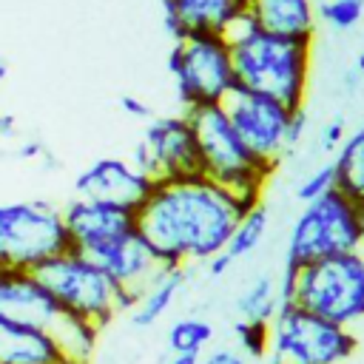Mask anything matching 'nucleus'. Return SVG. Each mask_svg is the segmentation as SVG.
I'll list each match as a JSON object with an SVG mask.
<instances>
[{
  "label": "nucleus",
  "mask_w": 364,
  "mask_h": 364,
  "mask_svg": "<svg viewBox=\"0 0 364 364\" xmlns=\"http://www.w3.org/2000/svg\"><path fill=\"white\" fill-rule=\"evenodd\" d=\"M245 210L228 188L199 173L154 182L134 216L136 233L165 267H191L225 250Z\"/></svg>",
  "instance_id": "nucleus-1"
},
{
  "label": "nucleus",
  "mask_w": 364,
  "mask_h": 364,
  "mask_svg": "<svg viewBox=\"0 0 364 364\" xmlns=\"http://www.w3.org/2000/svg\"><path fill=\"white\" fill-rule=\"evenodd\" d=\"M313 40H293L253 28L230 46L236 85L264 94L284 108H301L310 85Z\"/></svg>",
  "instance_id": "nucleus-2"
},
{
  "label": "nucleus",
  "mask_w": 364,
  "mask_h": 364,
  "mask_svg": "<svg viewBox=\"0 0 364 364\" xmlns=\"http://www.w3.org/2000/svg\"><path fill=\"white\" fill-rule=\"evenodd\" d=\"M191 122L199 148L202 176L228 188L247 210L262 202V191L270 179V168H264L245 148L239 134L233 131L222 102L219 105H196L182 111Z\"/></svg>",
  "instance_id": "nucleus-3"
},
{
  "label": "nucleus",
  "mask_w": 364,
  "mask_h": 364,
  "mask_svg": "<svg viewBox=\"0 0 364 364\" xmlns=\"http://www.w3.org/2000/svg\"><path fill=\"white\" fill-rule=\"evenodd\" d=\"M31 273L63 313L82 318L97 330H102L114 316L134 310V299L125 296L97 262L71 247L46 259Z\"/></svg>",
  "instance_id": "nucleus-4"
},
{
  "label": "nucleus",
  "mask_w": 364,
  "mask_h": 364,
  "mask_svg": "<svg viewBox=\"0 0 364 364\" xmlns=\"http://www.w3.org/2000/svg\"><path fill=\"white\" fill-rule=\"evenodd\" d=\"M293 304L350 327L364 318V256L358 250L293 267Z\"/></svg>",
  "instance_id": "nucleus-5"
},
{
  "label": "nucleus",
  "mask_w": 364,
  "mask_h": 364,
  "mask_svg": "<svg viewBox=\"0 0 364 364\" xmlns=\"http://www.w3.org/2000/svg\"><path fill=\"white\" fill-rule=\"evenodd\" d=\"M358 247H361L358 205H353L347 196H341L333 188L330 193L301 205L287 233L284 264L301 267V264L350 253Z\"/></svg>",
  "instance_id": "nucleus-6"
},
{
  "label": "nucleus",
  "mask_w": 364,
  "mask_h": 364,
  "mask_svg": "<svg viewBox=\"0 0 364 364\" xmlns=\"http://www.w3.org/2000/svg\"><path fill=\"white\" fill-rule=\"evenodd\" d=\"M63 250H68L63 208L48 199L0 202V264L6 270H34Z\"/></svg>",
  "instance_id": "nucleus-7"
},
{
  "label": "nucleus",
  "mask_w": 364,
  "mask_h": 364,
  "mask_svg": "<svg viewBox=\"0 0 364 364\" xmlns=\"http://www.w3.org/2000/svg\"><path fill=\"white\" fill-rule=\"evenodd\" d=\"M165 65L173 77L182 111L196 105H219L236 88L230 46L222 34H188L173 40Z\"/></svg>",
  "instance_id": "nucleus-8"
},
{
  "label": "nucleus",
  "mask_w": 364,
  "mask_h": 364,
  "mask_svg": "<svg viewBox=\"0 0 364 364\" xmlns=\"http://www.w3.org/2000/svg\"><path fill=\"white\" fill-rule=\"evenodd\" d=\"M267 327V355L273 358V364H341L358 347L350 327L333 324L293 301L279 304Z\"/></svg>",
  "instance_id": "nucleus-9"
},
{
  "label": "nucleus",
  "mask_w": 364,
  "mask_h": 364,
  "mask_svg": "<svg viewBox=\"0 0 364 364\" xmlns=\"http://www.w3.org/2000/svg\"><path fill=\"white\" fill-rule=\"evenodd\" d=\"M222 108H225L233 131L245 142V148L253 154V159H259L264 168L276 171L282 165V159L287 156L290 108H284L282 102H276L264 94H256V91L239 88V85L222 100Z\"/></svg>",
  "instance_id": "nucleus-10"
},
{
  "label": "nucleus",
  "mask_w": 364,
  "mask_h": 364,
  "mask_svg": "<svg viewBox=\"0 0 364 364\" xmlns=\"http://www.w3.org/2000/svg\"><path fill=\"white\" fill-rule=\"evenodd\" d=\"M131 165L151 182L199 176V148L185 114L148 119L142 139L134 145Z\"/></svg>",
  "instance_id": "nucleus-11"
},
{
  "label": "nucleus",
  "mask_w": 364,
  "mask_h": 364,
  "mask_svg": "<svg viewBox=\"0 0 364 364\" xmlns=\"http://www.w3.org/2000/svg\"><path fill=\"white\" fill-rule=\"evenodd\" d=\"M63 225H65L68 247L82 256H94L97 250L136 230V216L134 210H125L117 205L74 196L63 208Z\"/></svg>",
  "instance_id": "nucleus-12"
},
{
  "label": "nucleus",
  "mask_w": 364,
  "mask_h": 364,
  "mask_svg": "<svg viewBox=\"0 0 364 364\" xmlns=\"http://www.w3.org/2000/svg\"><path fill=\"white\" fill-rule=\"evenodd\" d=\"M151 188L154 182L145 173H139L131 165V159H119V156L94 159L88 168H82L74 176V193L80 199H94L125 210H136L151 193Z\"/></svg>",
  "instance_id": "nucleus-13"
},
{
  "label": "nucleus",
  "mask_w": 364,
  "mask_h": 364,
  "mask_svg": "<svg viewBox=\"0 0 364 364\" xmlns=\"http://www.w3.org/2000/svg\"><path fill=\"white\" fill-rule=\"evenodd\" d=\"M91 262H97L111 279L114 284L134 299V304L139 301V296L151 287V282L165 270V264L156 259V253L148 247V242L131 230L122 239L111 242L108 247L97 250L94 256H88Z\"/></svg>",
  "instance_id": "nucleus-14"
},
{
  "label": "nucleus",
  "mask_w": 364,
  "mask_h": 364,
  "mask_svg": "<svg viewBox=\"0 0 364 364\" xmlns=\"http://www.w3.org/2000/svg\"><path fill=\"white\" fill-rule=\"evenodd\" d=\"M0 316L51 330L63 310L34 279L31 270H3L0 276Z\"/></svg>",
  "instance_id": "nucleus-15"
},
{
  "label": "nucleus",
  "mask_w": 364,
  "mask_h": 364,
  "mask_svg": "<svg viewBox=\"0 0 364 364\" xmlns=\"http://www.w3.org/2000/svg\"><path fill=\"white\" fill-rule=\"evenodd\" d=\"M245 11V0H162V26L171 40L188 34H222Z\"/></svg>",
  "instance_id": "nucleus-16"
},
{
  "label": "nucleus",
  "mask_w": 364,
  "mask_h": 364,
  "mask_svg": "<svg viewBox=\"0 0 364 364\" xmlns=\"http://www.w3.org/2000/svg\"><path fill=\"white\" fill-rule=\"evenodd\" d=\"M250 20L279 37L313 40L316 34V0H245Z\"/></svg>",
  "instance_id": "nucleus-17"
},
{
  "label": "nucleus",
  "mask_w": 364,
  "mask_h": 364,
  "mask_svg": "<svg viewBox=\"0 0 364 364\" xmlns=\"http://www.w3.org/2000/svg\"><path fill=\"white\" fill-rule=\"evenodd\" d=\"M48 330L0 316V364H63Z\"/></svg>",
  "instance_id": "nucleus-18"
},
{
  "label": "nucleus",
  "mask_w": 364,
  "mask_h": 364,
  "mask_svg": "<svg viewBox=\"0 0 364 364\" xmlns=\"http://www.w3.org/2000/svg\"><path fill=\"white\" fill-rule=\"evenodd\" d=\"M185 273H188V267H165L151 282V287L139 296V301L134 304L131 324L134 327H151V324H156L171 310L173 299L179 296V290L185 284Z\"/></svg>",
  "instance_id": "nucleus-19"
},
{
  "label": "nucleus",
  "mask_w": 364,
  "mask_h": 364,
  "mask_svg": "<svg viewBox=\"0 0 364 364\" xmlns=\"http://www.w3.org/2000/svg\"><path fill=\"white\" fill-rule=\"evenodd\" d=\"M336 168V191L347 196L353 205H364V131L347 134V139L333 154Z\"/></svg>",
  "instance_id": "nucleus-20"
},
{
  "label": "nucleus",
  "mask_w": 364,
  "mask_h": 364,
  "mask_svg": "<svg viewBox=\"0 0 364 364\" xmlns=\"http://www.w3.org/2000/svg\"><path fill=\"white\" fill-rule=\"evenodd\" d=\"M279 290H276V279L270 273H259L236 299V313L245 321H264L270 324V318L279 310Z\"/></svg>",
  "instance_id": "nucleus-21"
},
{
  "label": "nucleus",
  "mask_w": 364,
  "mask_h": 364,
  "mask_svg": "<svg viewBox=\"0 0 364 364\" xmlns=\"http://www.w3.org/2000/svg\"><path fill=\"white\" fill-rule=\"evenodd\" d=\"M267 225H270V210H267V205H264V202L253 205L250 210H245V213L239 216V222H236V228H233V233H230V239H228V245H225V253H228L233 262L250 256V253L262 245V239H264V233H267Z\"/></svg>",
  "instance_id": "nucleus-22"
},
{
  "label": "nucleus",
  "mask_w": 364,
  "mask_h": 364,
  "mask_svg": "<svg viewBox=\"0 0 364 364\" xmlns=\"http://www.w3.org/2000/svg\"><path fill=\"white\" fill-rule=\"evenodd\" d=\"M213 338V327L205 318L185 316L171 324L168 330V347L173 353H202Z\"/></svg>",
  "instance_id": "nucleus-23"
},
{
  "label": "nucleus",
  "mask_w": 364,
  "mask_h": 364,
  "mask_svg": "<svg viewBox=\"0 0 364 364\" xmlns=\"http://www.w3.org/2000/svg\"><path fill=\"white\" fill-rule=\"evenodd\" d=\"M316 20L333 31H350L364 20V0H316Z\"/></svg>",
  "instance_id": "nucleus-24"
},
{
  "label": "nucleus",
  "mask_w": 364,
  "mask_h": 364,
  "mask_svg": "<svg viewBox=\"0 0 364 364\" xmlns=\"http://www.w3.org/2000/svg\"><path fill=\"white\" fill-rule=\"evenodd\" d=\"M233 330H236L242 355L264 358L270 353V327L264 321H245V318H239Z\"/></svg>",
  "instance_id": "nucleus-25"
},
{
  "label": "nucleus",
  "mask_w": 364,
  "mask_h": 364,
  "mask_svg": "<svg viewBox=\"0 0 364 364\" xmlns=\"http://www.w3.org/2000/svg\"><path fill=\"white\" fill-rule=\"evenodd\" d=\"M336 188V168H333V159L330 162H321L318 168H313L296 188V199L304 205V202H313L324 193H330Z\"/></svg>",
  "instance_id": "nucleus-26"
},
{
  "label": "nucleus",
  "mask_w": 364,
  "mask_h": 364,
  "mask_svg": "<svg viewBox=\"0 0 364 364\" xmlns=\"http://www.w3.org/2000/svg\"><path fill=\"white\" fill-rule=\"evenodd\" d=\"M347 139V122H344V117L341 114H336L333 119H327L324 125H321V134H318V148L324 151V154H336L338 151V145Z\"/></svg>",
  "instance_id": "nucleus-27"
},
{
  "label": "nucleus",
  "mask_w": 364,
  "mask_h": 364,
  "mask_svg": "<svg viewBox=\"0 0 364 364\" xmlns=\"http://www.w3.org/2000/svg\"><path fill=\"white\" fill-rule=\"evenodd\" d=\"M307 125H310L307 105L293 108V111H290V119H287V154L301 145V139H304V134H307Z\"/></svg>",
  "instance_id": "nucleus-28"
},
{
  "label": "nucleus",
  "mask_w": 364,
  "mask_h": 364,
  "mask_svg": "<svg viewBox=\"0 0 364 364\" xmlns=\"http://www.w3.org/2000/svg\"><path fill=\"white\" fill-rule=\"evenodd\" d=\"M119 108L128 114V117H134V119H154V111H151V105H145L139 97H134V94H122L119 97Z\"/></svg>",
  "instance_id": "nucleus-29"
},
{
  "label": "nucleus",
  "mask_w": 364,
  "mask_h": 364,
  "mask_svg": "<svg viewBox=\"0 0 364 364\" xmlns=\"http://www.w3.org/2000/svg\"><path fill=\"white\" fill-rule=\"evenodd\" d=\"M199 364H245V355H242V350L219 347V350L208 353V355H205V361H199Z\"/></svg>",
  "instance_id": "nucleus-30"
},
{
  "label": "nucleus",
  "mask_w": 364,
  "mask_h": 364,
  "mask_svg": "<svg viewBox=\"0 0 364 364\" xmlns=\"http://www.w3.org/2000/svg\"><path fill=\"white\" fill-rule=\"evenodd\" d=\"M230 264H233V259H230L225 250H219L216 256H210V259L205 262V270H208V276L219 279V276H225V273L230 270Z\"/></svg>",
  "instance_id": "nucleus-31"
},
{
  "label": "nucleus",
  "mask_w": 364,
  "mask_h": 364,
  "mask_svg": "<svg viewBox=\"0 0 364 364\" xmlns=\"http://www.w3.org/2000/svg\"><path fill=\"white\" fill-rule=\"evenodd\" d=\"M46 154V145L40 139H26L20 148H17V159H40Z\"/></svg>",
  "instance_id": "nucleus-32"
},
{
  "label": "nucleus",
  "mask_w": 364,
  "mask_h": 364,
  "mask_svg": "<svg viewBox=\"0 0 364 364\" xmlns=\"http://www.w3.org/2000/svg\"><path fill=\"white\" fill-rule=\"evenodd\" d=\"M361 80H364V74H361L355 65H353V68H347V71H344V77H341L344 91H347V94H355V91H358V85H361Z\"/></svg>",
  "instance_id": "nucleus-33"
},
{
  "label": "nucleus",
  "mask_w": 364,
  "mask_h": 364,
  "mask_svg": "<svg viewBox=\"0 0 364 364\" xmlns=\"http://www.w3.org/2000/svg\"><path fill=\"white\" fill-rule=\"evenodd\" d=\"M17 134V119L11 114H0V136H14Z\"/></svg>",
  "instance_id": "nucleus-34"
},
{
  "label": "nucleus",
  "mask_w": 364,
  "mask_h": 364,
  "mask_svg": "<svg viewBox=\"0 0 364 364\" xmlns=\"http://www.w3.org/2000/svg\"><path fill=\"white\" fill-rule=\"evenodd\" d=\"M168 364H199V353H173Z\"/></svg>",
  "instance_id": "nucleus-35"
},
{
  "label": "nucleus",
  "mask_w": 364,
  "mask_h": 364,
  "mask_svg": "<svg viewBox=\"0 0 364 364\" xmlns=\"http://www.w3.org/2000/svg\"><path fill=\"white\" fill-rule=\"evenodd\" d=\"M358 230H361V245H364V205L358 208Z\"/></svg>",
  "instance_id": "nucleus-36"
},
{
  "label": "nucleus",
  "mask_w": 364,
  "mask_h": 364,
  "mask_svg": "<svg viewBox=\"0 0 364 364\" xmlns=\"http://www.w3.org/2000/svg\"><path fill=\"white\" fill-rule=\"evenodd\" d=\"M6 77H9V63H6L3 57H0V82H3Z\"/></svg>",
  "instance_id": "nucleus-37"
},
{
  "label": "nucleus",
  "mask_w": 364,
  "mask_h": 364,
  "mask_svg": "<svg viewBox=\"0 0 364 364\" xmlns=\"http://www.w3.org/2000/svg\"><path fill=\"white\" fill-rule=\"evenodd\" d=\"M353 65H355V68L364 74V51H358V57H355V63H353Z\"/></svg>",
  "instance_id": "nucleus-38"
},
{
  "label": "nucleus",
  "mask_w": 364,
  "mask_h": 364,
  "mask_svg": "<svg viewBox=\"0 0 364 364\" xmlns=\"http://www.w3.org/2000/svg\"><path fill=\"white\" fill-rule=\"evenodd\" d=\"M3 270H6V267H3V264H0V276H3Z\"/></svg>",
  "instance_id": "nucleus-39"
},
{
  "label": "nucleus",
  "mask_w": 364,
  "mask_h": 364,
  "mask_svg": "<svg viewBox=\"0 0 364 364\" xmlns=\"http://www.w3.org/2000/svg\"><path fill=\"white\" fill-rule=\"evenodd\" d=\"M361 131H364V125H361Z\"/></svg>",
  "instance_id": "nucleus-40"
},
{
  "label": "nucleus",
  "mask_w": 364,
  "mask_h": 364,
  "mask_svg": "<svg viewBox=\"0 0 364 364\" xmlns=\"http://www.w3.org/2000/svg\"><path fill=\"white\" fill-rule=\"evenodd\" d=\"M63 364H68V361H63Z\"/></svg>",
  "instance_id": "nucleus-41"
}]
</instances>
